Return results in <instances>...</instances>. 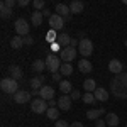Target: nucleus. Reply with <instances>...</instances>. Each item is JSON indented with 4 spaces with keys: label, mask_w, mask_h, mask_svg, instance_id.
<instances>
[{
    "label": "nucleus",
    "mask_w": 127,
    "mask_h": 127,
    "mask_svg": "<svg viewBox=\"0 0 127 127\" xmlns=\"http://www.w3.org/2000/svg\"><path fill=\"white\" fill-rule=\"evenodd\" d=\"M59 58H61V61H63V63H71L73 59L76 58V49L71 48V46L63 48L61 51H59Z\"/></svg>",
    "instance_id": "7"
},
{
    "label": "nucleus",
    "mask_w": 127,
    "mask_h": 127,
    "mask_svg": "<svg viewBox=\"0 0 127 127\" xmlns=\"http://www.w3.org/2000/svg\"><path fill=\"white\" fill-rule=\"evenodd\" d=\"M95 124H97V127H105V124H107V122H105L103 119H98V120L95 122Z\"/></svg>",
    "instance_id": "38"
},
{
    "label": "nucleus",
    "mask_w": 127,
    "mask_h": 127,
    "mask_svg": "<svg viewBox=\"0 0 127 127\" xmlns=\"http://www.w3.org/2000/svg\"><path fill=\"white\" fill-rule=\"evenodd\" d=\"M56 42H58L61 48H68L69 44H71V37H69L66 32L64 34L61 32V34H58V37H56Z\"/></svg>",
    "instance_id": "17"
},
{
    "label": "nucleus",
    "mask_w": 127,
    "mask_h": 127,
    "mask_svg": "<svg viewBox=\"0 0 127 127\" xmlns=\"http://www.w3.org/2000/svg\"><path fill=\"white\" fill-rule=\"evenodd\" d=\"M42 81H44V76H42V75L36 76V78H32V80H31V87H32V90H37V92H39L41 88L44 87Z\"/></svg>",
    "instance_id": "23"
},
{
    "label": "nucleus",
    "mask_w": 127,
    "mask_h": 127,
    "mask_svg": "<svg viewBox=\"0 0 127 127\" xmlns=\"http://www.w3.org/2000/svg\"><path fill=\"white\" fill-rule=\"evenodd\" d=\"M31 98H32V95H31L29 92H26V90H19V92L14 95V100H15L17 103H27Z\"/></svg>",
    "instance_id": "11"
},
{
    "label": "nucleus",
    "mask_w": 127,
    "mask_h": 127,
    "mask_svg": "<svg viewBox=\"0 0 127 127\" xmlns=\"http://www.w3.org/2000/svg\"><path fill=\"white\" fill-rule=\"evenodd\" d=\"M124 3H126V5H127V0H124Z\"/></svg>",
    "instance_id": "44"
},
{
    "label": "nucleus",
    "mask_w": 127,
    "mask_h": 127,
    "mask_svg": "<svg viewBox=\"0 0 127 127\" xmlns=\"http://www.w3.org/2000/svg\"><path fill=\"white\" fill-rule=\"evenodd\" d=\"M46 37H48V41L51 42V44H53V42H56V37H58V36L54 34V31H49V32H48V36H46Z\"/></svg>",
    "instance_id": "32"
},
{
    "label": "nucleus",
    "mask_w": 127,
    "mask_h": 127,
    "mask_svg": "<svg viewBox=\"0 0 127 127\" xmlns=\"http://www.w3.org/2000/svg\"><path fill=\"white\" fill-rule=\"evenodd\" d=\"M59 73H61L63 76H69V75L73 73V66H71L69 63H63L61 68H59Z\"/></svg>",
    "instance_id": "29"
},
{
    "label": "nucleus",
    "mask_w": 127,
    "mask_h": 127,
    "mask_svg": "<svg viewBox=\"0 0 127 127\" xmlns=\"http://www.w3.org/2000/svg\"><path fill=\"white\" fill-rule=\"evenodd\" d=\"M0 15H2V19H9L10 15H12V9H9L5 5V2L0 3Z\"/></svg>",
    "instance_id": "28"
},
{
    "label": "nucleus",
    "mask_w": 127,
    "mask_h": 127,
    "mask_svg": "<svg viewBox=\"0 0 127 127\" xmlns=\"http://www.w3.org/2000/svg\"><path fill=\"white\" fill-rule=\"evenodd\" d=\"M83 88H85V92L93 93L98 87H97V81H95L93 78H88V80H85V81H83Z\"/></svg>",
    "instance_id": "21"
},
{
    "label": "nucleus",
    "mask_w": 127,
    "mask_h": 127,
    "mask_svg": "<svg viewBox=\"0 0 127 127\" xmlns=\"http://www.w3.org/2000/svg\"><path fill=\"white\" fill-rule=\"evenodd\" d=\"M42 15H48V17H51V12H49L48 9H44V10H42Z\"/></svg>",
    "instance_id": "43"
},
{
    "label": "nucleus",
    "mask_w": 127,
    "mask_h": 127,
    "mask_svg": "<svg viewBox=\"0 0 127 127\" xmlns=\"http://www.w3.org/2000/svg\"><path fill=\"white\" fill-rule=\"evenodd\" d=\"M46 61V68L51 71V73H59V68H61V64H63V61H61V58L59 56H56V54H48V58L44 59Z\"/></svg>",
    "instance_id": "3"
},
{
    "label": "nucleus",
    "mask_w": 127,
    "mask_h": 127,
    "mask_svg": "<svg viewBox=\"0 0 127 127\" xmlns=\"http://www.w3.org/2000/svg\"><path fill=\"white\" fill-rule=\"evenodd\" d=\"M48 105H49V107H56V105H58V100H54V98H53V100H49Z\"/></svg>",
    "instance_id": "41"
},
{
    "label": "nucleus",
    "mask_w": 127,
    "mask_h": 127,
    "mask_svg": "<svg viewBox=\"0 0 127 127\" xmlns=\"http://www.w3.org/2000/svg\"><path fill=\"white\" fill-rule=\"evenodd\" d=\"M17 5H20V7H26V5H29V0H19V2H17Z\"/></svg>",
    "instance_id": "40"
},
{
    "label": "nucleus",
    "mask_w": 127,
    "mask_h": 127,
    "mask_svg": "<svg viewBox=\"0 0 127 127\" xmlns=\"http://www.w3.org/2000/svg\"><path fill=\"white\" fill-rule=\"evenodd\" d=\"M32 69L37 71V73H42V71L46 69V61H42V59H36V61L32 63Z\"/></svg>",
    "instance_id": "27"
},
{
    "label": "nucleus",
    "mask_w": 127,
    "mask_h": 127,
    "mask_svg": "<svg viewBox=\"0 0 127 127\" xmlns=\"http://www.w3.org/2000/svg\"><path fill=\"white\" fill-rule=\"evenodd\" d=\"M83 9H85V5H83V2H80V0H75V2L69 3V10H71V14H81Z\"/></svg>",
    "instance_id": "19"
},
{
    "label": "nucleus",
    "mask_w": 127,
    "mask_h": 127,
    "mask_svg": "<svg viewBox=\"0 0 127 127\" xmlns=\"http://www.w3.org/2000/svg\"><path fill=\"white\" fill-rule=\"evenodd\" d=\"M46 115H48L49 120H59V108L56 107H49L48 112H46Z\"/></svg>",
    "instance_id": "26"
},
{
    "label": "nucleus",
    "mask_w": 127,
    "mask_h": 127,
    "mask_svg": "<svg viewBox=\"0 0 127 127\" xmlns=\"http://www.w3.org/2000/svg\"><path fill=\"white\" fill-rule=\"evenodd\" d=\"M15 3H17V2H15V0H5V5H7V7H9V9H12V7H14V5H15Z\"/></svg>",
    "instance_id": "37"
},
{
    "label": "nucleus",
    "mask_w": 127,
    "mask_h": 127,
    "mask_svg": "<svg viewBox=\"0 0 127 127\" xmlns=\"http://www.w3.org/2000/svg\"><path fill=\"white\" fill-rule=\"evenodd\" d=\"M51 48H53V51H61V49H63L58 42H53V44H51Z\"/></svg>",
    "instance_id": "39"
},
{
    "label": "nucleus",
    "mask_w": 127,
    "mask_h": 127,
    "mask_svg": "<svg viewBox=\"0 0 127 127\" xmlns=\"http://www.w3.org/2000/svg\"><path fill=\"white\" fill-rule=\"evenodd\" d=\"M126 127H127V124H126Z\"/></svg>",
    "instance_id": "46"
},
{
    "label": "nucleus",
    "mask_w": 127,
    "mask_h": 127,
    "mask_svg": "<svg viewBox=\"0 0 127 127\" xmlns=\"http://www.w3.org/2000/svg\"><path fill=\"white\" fill-rule=\"evenodd\" d=\"M39 98L46 100V102L53 100V98H54V88L49 87V85H44V87L39 90Z\"/></svg>",
    "instance_id": "9"
},
{
    "label": "nucleus",
    "mask_w": 127,
    "mask_h": 127,
    "mask_svg": "<svg viewBox=\"0 0 127 127\" xmlns=\"http://www.w3.org/2000/svg\"><path fill=\"white\" fill-rule=\"evenodd\" d=\"M42 19H44V15H42V12H39V10H34L31 14V22H32L34 27H39L41 24H42Z\"/></svg>",
    "instance_id": "16"
},
{
    "label": "nucleus",
    "mask_w": 127,
    "mask_h": 127,
    "mask_svg": "<svg viewBox=\"0 0 127 127\" xmlns=\"http://www.w3.org/2000/svg\"><path fill=\"white\" fill-rule=\"evenodd\" d=\"M56 14L61 15L63 19H64V17H69V14H71L69 5H66V3H56Z\"/></svg>",
    "instance_id": "14"
},
{
    "label": "nucleus",
    "mask_w": 127,
    "mask_h": 127,
    "mask_svg": "<svg viewBox=\"0 0 127 127\" xmlns=\"http://www.w3.org/2000/svg\"><path fill=\"white\" fill-rule=\"evenodd\" d=\"M81 100H83L85 103H88V105H90V103L93 105V103L97 102V98H95V95H93V93H90V92H87V93H85V95L81 97Z\"/></svg>",
    "instance_id": "30"
},
{
    "label": "nucleus",
    "mask_w": 127,
    "mask_h": 127,
    "mask_svg": "<svg viewBox=\"0 0 127 127\" xmlns=\"http://www.w3.org/2000/svg\"><path fill=\"white\" fill-rule=\"evenodd\" d=\"M54 127H69V124L66 120H56L54 122Z\"/></svg>",
    "instance_id": "34"
},
{
    "label": "nucleus",
    "mask_w": 127,
    "mask_h": 127,
    "mask_svg": "<svg viewBox=\"0 0 127 127\" xmlns=\"http://www.w3.org/2000/svg\"><path fill=\"white\" fill-rule=\"evenodd\" d=\"M24 44H26V46H32V44H34V39H32L31 36H26V37H24Z\"/></svg>",
    "instance_id": "35"
},
{
    "label": "nucleus",
    "mask_w": 127,
    "mask_h": 127,
    "mask_svg": "<svg viewBox=\"0 0 127 127\" xmlns=\"http://www.w3.org/2000/svg\"><path fill=\"white\" fill-rule=\"evenodd\" d=\"M105 122L108 124V127H117L119 126V115L114 114V112H110V114L105 115Z\"/></svg>",
    "instance_id": "20"
},
{
    "label": "nucleus",
    "mask_w": 127,
    "mask_h": 127,
    "mask_svg": "<svg viewBox=\"0 0 127 127\" xmlns=\"http://www.w3.org/2000/svg\"><path fill=\"white\" fill-rule=\"evenodd\" d=\"M59 90H61V93H63V95H69L75 88H73V85H71V81H68V80L63 78L61 81H59Z\"/></svg>",
    "instance_id": "13"
},
{
    "label": "nucleus",
    "mask_w": 127,
    "mask_h": 127,
    "mask_svg": "<svg viewBox=\"0 0 127 127\" xmlns=\"http://www.w3.org/2000/svg\"><path fill=\"white\" fill-rule=\"evenodd\" d=\"M78 68H80V71H81V73H92L93 66H92V63L85 58V59H81V61L78 63Z\"/></svg>",
    "instance_id": "22"
},
{
    "label": "nucleus",
    "mask_w": 127,
    "mask_h": 127,
    "mask_svg": "<svg viewBox=\"0 0 127 127\" xmlns=\"http://www.w3.org/2000/svg\"><path fill=\"white\" fill-rule=\"evenodd\" d=\"M103 114H105L103 108H92V110H88V112H87V117L90 119V120H98Z\"/></svg>",
    "instance_id": "18"
},
{
    "label": "nucleus",
    "mask_w": 127,
    "mask_h": 127,
    "mask_svg": "<svg viewBox=\"0 0 127 127\" xmlns=\"http://www.w3.org/2000/svg\"><path fill=\"white\" fill-rule=\"evenodd\" d=\"M126 46H127V41H126Z\"/></svg>",
    "instance_id": "45"
},
{
    "label": "nucleus",
    "mask_w": 127,
    "mask_h": 127,
    "mask_svg": "<svg viewBox=\"0 0 127 127\" xmlns=\"http://www.w3.org/2000/svg\"><path fill=\"white\" fill-rule=\"evenodd\" d=\"M49 27H51V31H61L64 27V19L58 14H53L49 17Z\"/></svg>",
    "instance_id": "8"
},
{
    "label": "nucleus",
    "mask_w": 127,
    "mask_h": 127,
    "mask_svg": "<svg viewBox=\"0 0 127 127\" xmlns=\"http://www.w3.org/2000/svg\"><path fill=\"white\" fill-rule=\"evenodd\" d=\"M93 95H95V98H97V102H107L108 97H110L107 90H105V88H100V87L93 92Z\"/></svg>",
    "instance_id": "15"
},
{
    "label": "nucleus",
    "mask_w": 127,
    "mask_h": 127,
    "mask_svg": "<svg viewBox=\"0 0 127 127\" xmlns=\"http://www.w3.org/2000/svg\"><path fill=\"white\" fill-rule=\"evenodd\" d=\"M78 51L81 56H85V58H88L92 53H93V42L90 39H80V46H78Z\"/></svg>",
    "instance_id": "6"
},
{
    "label": "nucleus",
    "mask_w": 127,
    "mask_h": 127,
    "mask_svg": "<svg viewBox=\"0 0 127 127\" xmlns=\"http://www.w3.org/2000/svg\"><path fill=\"white\" fill-rule=\"evenodd\" d=\"M24 46V37H20V36H14L12 39H10V48L12 49H20Z\"/></svg>",
    "instance_id": "25"
},
{
    "label": "nucleus",
    "mask_w": 127,
    "mask_h": 127,
    "mask_svg": "<svg viewBox=\"0 0 127 127\" xmlns=\"http://www.w3.org/2000/svg\"><path fill=\"white\" fill-rule=\"evenodd\" d=\"M69 127H83V124H81V122H71Z\"/></svg>",
    "instance_id": "42"
},
{
    "label": "nucleus",
    "mask_w": 127,
    "mask_h": 127,
    "mask_svg": "<svg viewBox=\"0 0 127 127\" xmlns=\"http://www.w3.org/2000/svg\"><path fill=\"white\" fill-rule=\"evenodd\" d=\"M71 102H73V100H71L69 95H61V97L58 98V108L68 112V110H71Z\"/></svg>",
    "instance_id": "10"
},
{
    "label": "nucleus",
    "mask_w": 127,
    "mask_h": 127,
    "mask_svg": "<svg viewBox=\"0 0 127 127\" xmlns=\"http://www.w3.org/2000/svg\"><path fill=\"white\" fill-rule=\"evenodd\" d=\"M69 97H71V100H78V98H81V97H83V95L80 93L78 90H73V92L69 93Z\"/></svg>",
    "instance_id": "33"
},
{
    "label": "nucleus",
    "mask_w": 127,
    "mask_h": 127,
    "mask_svg": "<svg viewBox=\"0 0 127 127\" xmlns=\"http://www.w3.org/2000/svg\"><path fill=\"white\" fill-rule=\"evenodd\" d=\"M10 78H14L15 81H19L20 78H22V69L19 68V66H15V64H12L10 66Z\"/></svg>",
    "instance_id": "24"
},
{
    "label": "nucleus",
    "mask_w": 127,
    "mask_h": 127,
    "mask_svg": "<svg viewBox=\"0 0 127 127\" xmlns=\"http://www.w3.org/2000/svg\"><path fill=\"white\" fill-rule=\"evenodd\" d=\"M110 92L112 95H115L120 100H126L127 98V73H120V75H115L114 80L110 81Z\"/></svg>",
    "instance_id": "1"
},
{
    "label": "nucleus",
    "mask_w": 127,
    "mask_h": 127,
    "mask_svg": "<svg viewBox=\"0 0 127 127\" xmlns=\"http://www.w3.org/2000/svg\"><path fill=\"white\" fill-rule=\"evenodd\" d=\"M51 78L54 80V81H61V80H63V75H61V73H53V76H51Z\"/></svg>",
    "instance_id": "36"
},
{
    "label": "nucleus",
    "mask_w": 127,
    "mask_h": 127,
    "mask_svg": "<svg viewBox=\"0 0 127 127\" xmlns=\"http://www.w3.org/2000/svg\"><path fill=\"white\" fill-rule=\"evenodd\" d=\"M0 88L3 93H9V95H15L19 92V81H15L14 78H3L0 81Z\"/></svg>",
    "instance_id": "2"
},
{
    "label": "nucleus",
    "mask_w": 127,
    "mask_h": 127,
    "mask_svg": "<svg viewBox=\"0 0 127 127\" xmlns=\"http://www.w3.org/2000/svg\"><path fill=\"white\" fill-rule=\"evenodd\" d=\"M122 68H124V64H122L119 59H112V61L108 63V71L114 73V75H120V73H122Z\"/></svg>",
    "instance_id": "12"
},
{
    "label": "nucleus",
    "mask_w": 127,
    "mask_h": 127,
    "mask_svg": "<svg viewBox=\"0 0 127 127\" xmlns=\"http://www.w3.org/2000/svg\"><path fill=\"white\" fill-rule=\"evenodd\" d=\"M48 108H49L48 102L42 100V98H34V100L31 102V110H32L34 114H46Z\"/></svg>",
    "instance_id": "5"
},
{
    "label": "nucleus",
    "mask_w": 127,
    "mask_h": 127,
    "mask_svg": "<svg viewBox=\"0 0 127 127\" xmlns=\"http://www.w3.org/2000/svg\"><path fill=\"white\" fill-rule=\"evenodd\" d=\"M14 27H15V32H17V36L20 37H26V36H29V22L24 19V17H19V19L15 20V24H14Z\"/></svg>",
    "instance_id": "4"
},
{
    "label": "nucleus",
    "mask_w": 127,
    "mask_h": 127,
    "mask_svg": "<svg viewBox=\"0 0 127 127\" xmlns=\"http://www.w3.org/2000/svg\"><path fill=\"white\" fill-rule=\"evenodd\" d=\"M32 5H34V9L42 12V10L46 9V2L44 0H32Z\"/></svg>",
    "instance_id": "31"
}]
</instances>
